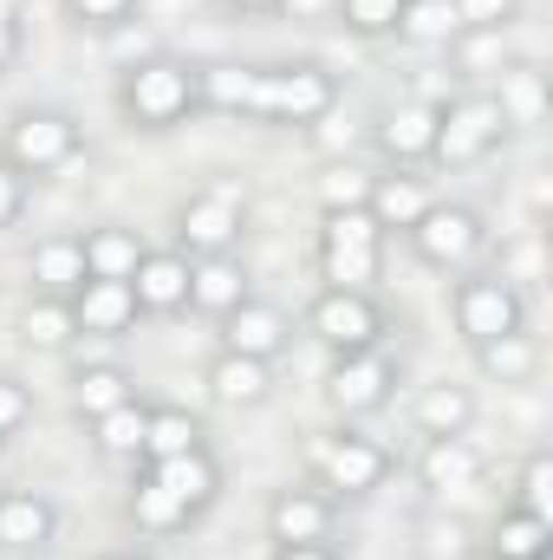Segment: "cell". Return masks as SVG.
I'll use <instances>...</instances> for the list:
<instances>
[{
  "mask_svg": "<svg viewBox=\"0 0 553 560\" xmlns=\"http://www.w3.org/2000/svg\"><path fill=\"white\" fill-rule=\"evenodd\" d=\"M268 385H274L268 359H242V352H222V359L209 365V392H215L222 405H261V398H268Z\"/></svg>",
  "mask_w": 553,
  "mask_h": 560,
  "instance_id": "cell-24",
  "label": "cell"
},
{
  "mask_svg": "<svg viewBox=\"0 0 553 560\" xmlns=\"http://www.w3.org/2000/svg\"><path fill=\"white\" fill-rule=\"evenodd\" d=\"M416 476H423V489L449 495V489H469L482 476V456L469 450V436H430L416 456Z\"/></svg>",
  "mask_w": 553,
  "mask_h": 560,
  "instance_id": "cell-20",
  "label": "cell"
},
{
  "mask_svg": "<svg viewBox=\"0 0 553 560\" xmlns=\"http://www.w3.org/2000/svg\"><path fill=\"white\" fill-rule=\"evenodd\" d=\"M131 319H138L131 280H79V287H72V326H79V332L118 339V332H131Z\"/></svg>",
  "mask_w": 553,
  "mask_h": 560,
  "instance_id": "cell-14",
  "label": "cell"
},
{
  "mask_svg": "<svg viewBox=\"0 0 553 560\" xmlns=\"http://www.w3.org/2000/svg\"><path fill=\"white\" fill-rule=\"evenodd\" d=\"M274 560H339V555H332V541H319V548H274Z\"/></svg>",
  "mask_w": 553,
  "mask_h": 560,
  "instance_id": "cell-40",
  "label": "cell"
},
{
  "mask_svg": "<svg viewBox=\"0 0 553 560\" xmlns=\"http://www.w3.org/2000/svg\"><path fill=\"white\" fill-rule=\"evenodd\" d=\"M475 418V398L462 392V385H430L423 398H416V430L423 436H462Z\"/></svg>",
  "mask_w": 553,
  "mask_h": 560,
  "instance_id": "cell-29",
  "label": "cell"
},
{
  "mask_svg": "<svg viewBox=\"0 0 553 560\" xmlns=\"http://www.w3.org/2000/svg\"><path fill=\"white\" fill-rule=\"evenodd\" d=\"M242 222H248L242 189H235V183H209V189L189 196L183 215H176V255H189V261L228 255V248L242 242Z\"/></svg>",
  "mask_w": 553,
  "mask_h": 560,
  "instance_id": "cell-5",
  "label": "cell"
},
{
  "mask_svg": "<svg viewBox=\"0 0 553 560\" xmlns=\"http://www.w3.org/2000/svg\"><path fill=\"white\" fill-rule=\"evenodd\" d=\"M385 476H391V450H378L358 430L313 443V489H326V495H372Z\"/></svg>",
  "mask_w": 553,
  "mask_h": 560,
  "instance_id": "cell-7",
  "label": "cell"
},
{
  "mask_svg": "<svg viewBox=\"0 0 553 560\" xmlns=\"http://www.w3.org/2000/svg\"><path fill=\"white\" fill-rule=\"evenodd\" d=\"M456 7V26H502L515 13V0H449Z\"/></svg>",
  "mask_w": 553,
  "mask_h": 560,
  "instance_id": "cell-38",
  "label": "cell"
},
{
  "mask_svg": "<svg viewBox=\"0 0 553 560\" xmlns=\"http://www.w3.org/2000/svg\"><path fill=\"white\" fill-rule=\"evenodd\" d=\"M131 293H138V313H176V306H189V255L143 248L138 275H131Z\"/></svg>",
  "mask_w": 553,
  "mask_h": 560,
  "instance_id": "cell-15",
  "label": "cell"
},
{
  "mask_svg": "<svg viewBox=\"0 0 553 560\" xmlns=\"http://www.w3.org/2000/svg\"><path fill=\"white\" fill-rule=\"evenodd\" d=\"M72 332H79V326H72V300H59V293H33V300H26V313H20V339H26V346L59 352Z\"/></svg>",
  "mask_w": 553,
  "mask_h": 560,
  "instance_id": "cell-28",
  "label": "cell"
},
{
  "mask_svg": "<svg viewBox=\"0 0 553 560\" xmlns=\"http://www.w3.org/2000/svg\"><path fill=\"white\" fill-rule=\"evenodd\" d=\"M306 326L313 339H326L332 352H365L385 339V313L372 293H345V287H326L313 306H306Z\"/></svg>",
  "mask_w": 553,
  "mask_h": 560,
  "instance_id": "cell-10",
  "label": "cell"
},
{
  "mask_svg": "<svg viewBox=\"0 0 553 560\" xmlns=\"http://www.w3.org/2000/svg\"><path fill=\"white\" fill-rule=\"evenodd\" d=\"M66 13L79 26H125L138 13V0H66Z\"/></svg>",
  "mask_w": 553,
  "mask_h": 560,
  "instance_id": "cell-36",
  "label": "cell"
},
{
  "mask_svg": "<svg viewBox=\"0 0 553 560\" xmlns=\"http://www.w3.org/2000/svg\"><path fill=\"white\" fill-rule=\"evenodd\" d=\"M515 509H528V515L553 522V456H548V450H534V456L521 463V482H515Z\"/></svg>",
  "mask_w": 553,
  "mask_h": 560,
  "instance_id": "cell-33",
  "label": "cell"
},
{
  "mask_svg": "<svg viewBox=\"0 0 553 560\" xmlns=\"http://www.w3.org/2000/svg\"><path fill=\"white\" fill-rule=\"evenodd\" d=\"M268 535L274 548H319L332 541V495L299 482V489H280L274 509H268Z\"/></svg>",
  "mask_w": 553,
  "mask_h": 560,
  "instance_id": "cell-13",
  "label": "cell"
},
{
  "mask_svg": "<svg viewBox=\"0 0 553 560\" xmlns=\"http://www.w3.org/2000/svg\"><path fill=\"white\" fill-rule=\"evenodd\" d=\"M339 105V79L326 66H196V112H228L280 131H306Z\"/></svg>",
  "mask_w": 553,
  "mask_h": 560,
  "instance_id": "cell-1",
  "label": "cell"
},
{
  "mask_svg": "<svg viewBox=\"0 0 553 560\" xmlns=\"http://www.w3.org/2000/svg\"><path fill=\"white\" fill-rule=\"evenodd\" d=\"M411 0H339V20L352 26V33H365V39H378V33H398V13H404Z\"/></svg>",
  "mask_w": 553,
  "mask_h": 560,
  "instance_id": "cell-34",
  "label": "cell"
},
{
  "mask_svg": "<svg viewBox=\"0 0 553 560\" xmlns=\"http://www.w3.org/2000/svg\"><path fill=\"white\" fill-rule=\"evenodd\" d=\"M475 359H482V372H489V378H502V385H521V378L534 372V339H528V332H508V339H489V346H475Z\"/></svg>",
  "mask_w": 553,
  "mask_h": 560,
  "instance_id": "cell-31",
  "label": "cell"
},
{
  "mask_svg": "<svg viewBox=\"0 0 553 560\" xmlns=\"http://www.w3.org/2000/svg\"><path fill=\"white\" fill-rule=\"evenodd\" d=\"M502 138H508V105H502V98H456V105L436 112V143H430V156L449 163V170H462V163H482Z\"/></svg>",
  "mask_w": 553,
  "mask_h": 560,
  "instance_id": "cell-6",
  "label": "cell"
},
{
  "mask_svg": "<svg viewBox=\"0 0 553 560\" xmlns=\"http://www.w3.org/2000/svg\"><path fill=\"white\" fill-rule=\"evenodd\" d=\"M286 346V319L268 300H242L235 313H222V352H242V359H274Z\"/></svg>",
  "mask_w": 553,
  "mask_h": 560,
  "instance_id": "cell-16",
  "label": "cell"
},
{
  "mask_svg": "<svg viewBox=\"0 0 553 560\" xmlns=\"http://www.w3.org/2000/svg\"><path fill=\"white\" fill-rule=\"evenodd\" d=\"M385 268V235L365 209H326L319 222V275L326 287H345V293H372V280Z\"/></svg>",
  "mask_w": 553,
  "mask_h": 560,
  "instance_id": "cell-3",
  "label": "cell"
},
{
  "mask_svg": "<svg viewBox=\"0 0 553 560\" xmlns=\"http://www.w3.org/2000/svg\"><path fill=\"white\" fill-rule=\"evenodd\" d=\"M548 548H553V522L528 515V509H508L495 522V541H489L495 560H548Z\"/></svg>",
  "mask_w": 553,
  "mask_h": 560,
  "instance_id": "cell-26",
  "label": "cell"
},
{
  "mask_svg": "<svg viewBox=\"0 0 553 560\" xmlns=\"http://www.w3.org/2000/svg\"><path fill=\"white\" fill-rule=\"evenodd\" d=\"M411 248L430 268H462V261L482 248V215L462 209V202H430L411 229Z\"/></svg>",
  "mask_w": 553,
  "mask_h": 560,
  "instance_id": "cell-12",
  "label": "cell"
},
{
  "mask_svg": "<svg viewBox=\"0 0 553 560\" xmlns=\"http://www.w3.org/2000/svg\"><path fill=\"white\" fill-rule=\"evenodd\" d=\"M228 7H235V13H274L280 0H228Z\"/></svg>",
  "mask_w": 553,
  "mask_h": 560,
  "instance_id": "cell-41",
  "label": "cell"
},
{
  "mask_svg": "<svg viewBox=\"0 0 553 560\" xmlns=\"http://www.w3.org/2000/svg\"><path fill=\"white\" fill-rule=\"evenodd\" d=\"M143 423H150V405H118V411H105V418H92L98 430V450L105 456H143Z\"/></svg>",
  "mask_w": 553,
  "mask_h": 560,
  "instance_id": "cell-30",
  "label": "cell"
},
{
  "mask_svg": "<svg viewBox=\"0 0 553 560\" xmlns=\"http://www.w3.org/2000/svg\"><path fill=\"white\" fill-rule=\"evenodd\" d=\"M189 450H202V418H189L183 405H150V423H143V463L189 456Z\"/></svg>",
  "mask_w": 553,
  "mask_h": 560,
  "instance_id": "cell-23",
  "label": "cell"
},
{
  "mask_svg": "<svg viewBox=\"0 0 553 560\" xmlns=\"http://www.w3.org/2000/svg\"><path fill=\"white\" fill-rule=\"evenodd\" d=\"M365 196H372V176L352 170V163H332V170L319 176V202H326V209H365Z\"/></svg>",
  "mask_w": 553,
  "mask_h": 560,
  "instance_id": "cell-35",
  "label": "cell"
},
{
  "mask_svg": "<svg viewBox=\"0 0 553 560\" xmlns=\"http://www.w3.org/2000/svg\"><path fill=\"white\" fill-rule=\"evenodd\" d=\"M378 143H385V156H398V163H423L430 143H436V112H430V105L391 112V118L378 125Z\"/></svg>",
  "mask_w": 553,
  "mask_h": 560,
  "instance_id": "cell-25",
  "label": "cell"
},
{
  "mask_svg": "<svg viewBox=\"0 0 553 560\" xmlns=\"http://www.w3.org/2000/svg\"><path fill=\"white\" fill-rule=\"evenodd\" d=\"M521 319H528V306H521L515 280L469 275L462 287H456V326H462V339H469V346L508 339V332H521Z\"/></svg>",
  "mask_w": 553,
  "mask_h": 560,
  "instance_id": "cell-9",
  "label": "cell"
},
{
  "mask_svg": "<svg viewBox=\"0 0 553 560\" xmlns=\"http://www.w3.org/2000/svg\"><path fill=\"white\" fill-rule=\"evenodd\" d=\"M105 560H143V555H105Z\"/></svg>",
  "mask_w": 553,
  "mask_h": 560,
  "instance_id": "cell-42",
  "label": "cell"
},
{
  "mask_svg": "<svg viewBox=\"0 0 553 560\" xmlns=\"http://www.w3.org/2000/svg\"><path fill=\"white\" fill-rule=\"evenodd\" d=\"M430 209V189H423V176H372V196H365V215L378 222V235H411L416 215Z\"/></svg>",
  "mask_w": 553,
  "mask_h": 560,
  "instance_id": "cell-17",
  "label": "cell"
},
{
  "mask_svg": "<svg viewBox=\"0 0 553 560\" xmlns=\"http://www.w3.org/2000/svg\"><path fill=\"white\" fill-rule=\"evenodd\" d=\"M79 248H85V280H131L143 261V242L131 229H85Z\"/></svg>",
  "mask_w": 553,
  "mask_h": 560,
  "instance_id": "cell-21",
  "label": "cell"
},
{
  "mask_svg": "<svg viewBox=\"0 0 553 560\" xmlns=\"http://www.w3.org/2000/svg\"><path fill=\"white\" fill-rule=\"evenodd\" d=\"M138 392H131V372H118V365H85L79 378H72V405H79V418H105V411H118V405H131Z\"/></svg>",
  "mask_w": 553,
  "mask_h": 560,
  "instance_id": "cell-27",
  "label": "cell"
},
{
  "mask_svg": "<svg viewBox=\"0 0 553 560\" xmlns=\"http://www.w3.org/2000/svg\"><path fill=\"white\" fill-rule=\"evenodd\" d=\"M79 150H85V138H79V125H72L66 112H20V118L7 125V138H0V156H7L20 176H52V170H66Z\"/></svg>",
  "mask_w": 553,
  "mask_h": 560,
  "instance_id": "cell-8",
  "label": "cell"
},
{
  "mask_svg": "<svg viewBox=\"0 0 553 560\" xmlns=\"http://www.w3.org/2000/svg\"><path fill=\"white\" fill-rule=\"evenodd\" d=\"M248 300V275H242V261L235 255H209V261H189V306H202V313H235Z\"/></svg>",
  "mask_w": 553,
  "mask_h": 560,
  "instance_id": "cell-19",
  "label": "cell"
},
{
  "mask_svg": "<svg viewBox=\"0 0 553 560\" xmlns=\"http://www.w3.org/2000/svg\"><path fill=\"white\" fill-rule=\"evenodd\" d=\"M59 528L52 502L33 489H0V548H46Z\"/></svg>",
  "mask_w": 553,
  "mask_h": 560,
  "instance_id": "cell-18",
  "label": "cell"
},
{
  "mask_svg": "<svg viewBox=\"0 0 553 560\" xmlns=\"http://www.w3.org/2000/svg\"><path fill=\"white\" fill-rule=\"evenodd\" d=\"M26 275H33L39 293L72 300V287L85 280V248H79V235H52V242H39V248H33V261H26Z\"/></svg>",
  "mask_w": 553,
  "mask_h": 560,
  "instance_id": "cell-22",
  "label": "cell"
},
{
  "mask_svg": "<svg viewBox=\"0 0 553 560\" xmlns=\"http://www.w3.org/2000/svg\"><path fill=\"white\" fill-rule=\"evenodd\" d=\"M222 489V469L209 450H189V456H163V463H143L138 495H131V522L143 535H176L189 528Z\"/></svg>",
  "mask_w": 553,
  "mask_h": 560,
  "instance_id": "cell-2",
  "label": "cell"
},
{
  "mask_svg": "<svg viewBox=\"0 0 553 560\" xmlns=\"http://www.w3.org/2000/svg\"><path fill=\"white\" fill-rule=\"evenodd\" d=\"M20 209H26V176L0 156V229H13V222H20Z\"/></svg>",
  "mask_w": 553,
  "mask_h": 560,
  "instance_id": "cell-39",
  "label": "cell"
},
{
  "mask_svg": "<svg viewBox=\"0 0 553 560\" xmlns=\"http://www.w3.org/2000/svg\"><path fill=\"white\" fill-rule=\"evenodd\" d=\"M26 418H33V392H26L20 378H0V443H7Z\"/></svg>",
  "mask_w": 553,
  "mask_h": 560,
  "instance_id": "cell-37",
  "label": "cell"
},
{
  "mask_svg": "<svg viewBox=\"0 0 553 560\" xmlns=\"http://www.w3.org/2000/svg\"><path fill=\"white\" fill-rule=\"evenodd\" d=\"M118 105H125V118H131L138 131H169V125H183V118L196 112V66H183V59H143V66L125 72Z\"/></svg>",
  "mask_w": 553,
  "mask_h": 560,
  "instance_id": "cell-4",
  "label": "cell"
},
{
  "mask_svg": "<svg viewBox=\"0 0 553 560\" xmlns=\"http://www.w3.org/2000/svg\"><path fill=\"white\" fill-rule=\"evenodd\" d=\"M398 33L416 39V46H436V39L456 33V7H449V0H411V7L398 13Z\"/></svg>",
  "mask_w": 553,
  "mask_h": 560,
  "instance_id": "cell-32",
  "label": "cell"
},
{
  "mask_svg": "<svg viewBox=\"0 0 553 560\" xmlns=\"http://www.w3.org/2000/svg\"><path fill=\"white\" fill-rule=\"evenodd\" d=\"M391 385H398V365H391V352H385V346L339 352V359H332V372H326V398H332L345 418L378 411V405L391 398Z\"/></svg>",
  "mask_w": 553,
  "mask_h": 560,
  "instance_id": "cell-11",
  "label": "cell"
}]
</instances>
